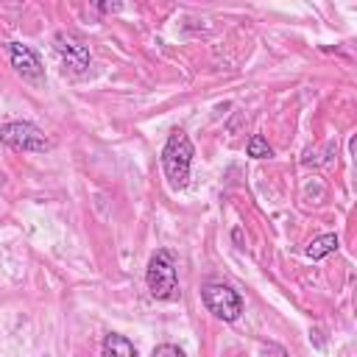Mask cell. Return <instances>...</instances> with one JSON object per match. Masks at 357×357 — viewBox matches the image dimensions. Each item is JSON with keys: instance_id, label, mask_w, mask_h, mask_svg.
I'll return each mask as SVG.
<instances>
[{"instance_id": "1", "label": "cell", "mask_w": 357, "mask_h": 357, "mask_svg": "<svg viewBox=\"0 0 357 357\" xmlns=\"http://www.w3.org/2000/svg\"><path fill=\"white\" fill-rule=\"evenodd\" d=\"M190 162H192V142L184 131H173L162 151V170L173 190H181L190 178Z\"/></svg>"}, {"instance_id": "2", "label": "cell", "mask_w": 357, "mask_h": 357, "mask_svg": "<svg viewBox=\"0 0 357 357\" xmlns=\"http://www.w3.org/2000/svg\"><path fill=\"white\" fill-rule=\"evenodd\" d=\"M145 284L153 298H162V301L178 298V279H176V265H173L170 251L162 248L151 257L148 271H145Z\"/></svg>"}, {"instance_id": "3", "label": "cell", "mask_w": 357, "mask_h": 357, "mask_svg": "<svg viewBox=\"0 0 357 357\" xmlns=\"http://www.w3.org/2000/svg\"><path fill=\"white\" fill-rule=\"evenodd\" d=\"M201 298L206 304V310L220 318V321H237L240 312H243V298L237 296V290H231L229 284H220V282H209L204 290H201Z\"/></svg>"}, {"instance_id": "4", "label": "cell", "mask_w": 357, "mask_h": 357, "mask_svg": "<svg viewBox=\"0 0 357 357\" xmlns=\"http://www.w3.org/2000/svg\"><path fill=\"white\" fill-rule=\"evenodd\" d=\"M0 142H6L14 151H45V148H50V139L33 123H22V120L0 126Z\"/></svg>"}, {"instance_id": "5", "label": "cell", "mask_w": 357, "mask_h": 357, "mask_svg": "<svg viewBox=\"0 0 357 357\" xmlns=\"http://www.w3.org/2000/svg\"><path fill=\"white\" fill-rule=\"evenodd\" d=\"M53 47H56L59 59L64 61V67H67L70 73H84V70L89 67V50H86V45H84L81 39H75L73 33L59 31V33L53 36Z\"/></svg>"}, {"instance_id": "6", "label": "cell", "mask_w": 357, "mask_h": 357, "mask_svg": "<svg viewBox=\"0 0 357 357\" xmlns=\"http://www.w3.org/2000/svg\"><path fill=\"white\" fill-rule=\"evenodd\" d=\"M8 53H11V67L31 84H42L45 81V67L42 59L33 47L22 45V42H8Z\"/></svg>"}, {"instance_id": "7", "label": "cell", "mask_w": 357, "mask_h": 357, "mask_svg": "<svg viewBox=\"0 0 357 357\" xmlns=\"http://www.w3.org/2000/svg\"><path fill=\"white\" fill-rule=\"evenodd\" d=\"M100 357H137V349L128 337H123L117 332H109L100 343Z\"/></svg>"}, {"instance_id": "8", "label": "cell", "mask_w": 357, "mask_h": 357, "mask_svg": "<svg viewBox=\"0 0 357 357\" xmlns=\"http://www.w3.org/2000/svg\"><path fill=\"white\" fill-rule=\"evenodd\" d=\"M337 243H340L337 234H321V237H315V240L307 245L304 254H307L310 259H324L326 254H335V251H337Z\"/></svg>"}, {"instance_id": "9", "label": "cell", "mask_w": 357, "mask_h": 357, "mask_svg": "<svg viewBox=\"0 0 357 357\" xmlns=\"http://www.w3.org/2000/svg\"><path fill=\"white\" fill-rule=\"evenodd\" d=\"M273 151H271V145L262 139V137H251L248 139V156H254V159H268Z\"/></svg>"}, {"instance_id": "10", "label": "cell", "mask_w": 357, "mask_h": 357, "mask_svg": "<svg viewBox=\"0 0 357 357\" xmlns=\"http://www.w3.org/2000/svg\"><path fill=\"white\" fill-rule=\"evenodd\" d=\"M151 357H187L178 346H173V343H162V346H156L153 349V354Z\"/></svg>"}, {"instance_id": "11", "label": "cell", "mask_w": 357, "mask_h": 357, "mask_svg": "<svg viewBox=\"0 0 357 357\" xmlns=\"http://www.w3.org/2000/svg\"><path fill=\"white\" fill-rule=\"evenodd\" d=\"M262 357H287V351L279 343H262Z\"/></svg>"}, {"instance_id": "12", "label": "cell", "mask_w": 357, "mask_h": 357, "mask_svg": "<svg viewBox=\"0 0 357 357\" xmlns=\"http://www.w3.org/2000/svg\"><path fill=\"white\" fill-rule=\"evenodd\" d=\"M98 8H100V11H120L123 6H120V3H112V6H109V3H103V6H98Z\"/></svg>"}]
</instances>
